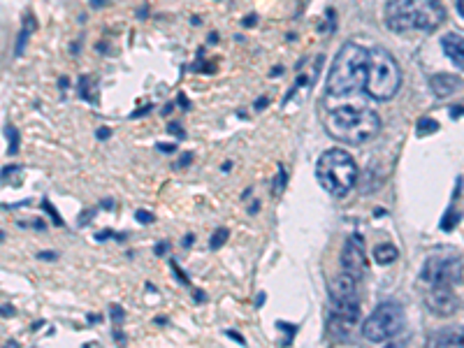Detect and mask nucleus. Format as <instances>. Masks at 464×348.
I'll use <instances>...</instances> for the list:
<instances>
[{"mask_svg": "<svg viewBox=\"0 0 464 348\" xmlns=\"http://www.w3.org/2000/svg\"><path fill=\"white\" fill-rule=\"evenodd\" d=\"M441 49L460 70H464V38L458 33H448L441 38Z\"/></svg>", "mask_w": 464, "mask_h": 348, "instance_id": "nucleus-11", "label": "nucleus"}, {"mask_svg": "<svg viewBox=\"0 0 464 348\" xmlns=\"http://www.w3.org/2000/svg\"><path fill=\"white\" fill-rule=\"evenodd\" d=\"M316 179L325 193L332 197H346L358 183V162L344 149H327L316 162Z\"/></svg>", "mask_w": 464, "mask_h": 348, "instance_id": "nucleus-4", "label": "nucleus"}, {"mask_svg": "<svg viewBox=\"0 0 464 348\" xmlns=\"http://www.w3.org/2000/svg\"><path fill=\"white\" fill-rule=\"evenodd\" d=\"M402 86V68L388 49L371 47L367 61V82L365 91L374 100H392Z\"/></svg>", "mask_w": 464, "mask_h": 348, "instance_id": "nucleus-5", "label": "nucleus"}, {"mask_svg": "<svg viewBox=\"0 0 464 348\" xmlns=\"http://www.w3.org/2000/svg\"><path fill=\"white\" fill-rule=\"evenodd\" d=\"M458 12H460V17L464 19V0H458Z\"/></svg>", "mask_w": 464, "mask_h": 348, "instance_id": "nucleus-22", "label": "nucleus"}, {"mask_svg": "<svg viewBox=\"0 0 464 348\" xmlns=\"http://www.w3.org/2000/svg\"><path fill=\"white\" fill-rule=\"evenodd\" d=\"M137 221H142V223H154V216L149 214V211H137Z\"/></svg>", "mask_w": 464, "mask_h": 348, "instance_id": "nucleus-19", "label": "nucleus"}, {"mask_svg": "<svg viewBox=\"0 0 464 348\" xmlns=\"http://www.w3.org/2000/svg\"><path fill=\"white\" fill-rule=\"evenodd\" d=\"M425 304H427V309H430L434 316L448 318V316H453L455 311H458V307H460V297H458V293H455V290H453V286H444V283H434V286H430V290H427Z\"/></svg>", "mask_w": 464, "mask_h": 348, "instance_id": "nucleus-10", "label": "nucleus"}, {"mask_svg": "<svg viewBox=\"0 0 464 348\" xmlns=\"http://www.w3.org/2000/svg\"><path fill=\"white\" fill-rule=\"evenodd\" d=\"M423 281L430 286L434 283H444V286H455L462 279V260L455 253H434L427 258L423 267Z\"/></svg>", "mask_w": 464, "mask_h": 348, "instance_id": "nucleus-8", "label": "nucleus"}, {"mask_svg": "<svg viewBox=\"0 0 464 348\" xmlns=\"http://www.w3.org/2000/svg\"><path fill=\"white\" fill-rule=\"evenodd\" d=\"M446 21V7L441 0H390L385 5V24L390 31H423L432 33Z\"/></svg>", "mask_w": 464, "mask_h": 348, "instance_id": "nucleus-2", "label": "nucleus"}, {"mask_svg": "<svg viewBox=\"0 0 464 348\" xmlns=\"http://www.w3.org/2000/svg\"><path fill=\"white\" fill-rule=\"evenodd\" d=\"M341 269L358 281L365 276L367 253H365V239H362L360 232L348 234V239L344 241V248H341Z\"/></svg>", "mask_w": 464, "mask_h": 348, "instance_id": "nucleus-9", "label": "nucleus"}, {"mask_svg": "<svg viewBox=\"0 0 464 348\" xmlns=\"http://www.w3.org/2000/svg\"><path fill=\"white\" fill-rule=\"evenodd\" d=\"M225 241H227V230H225V228H220V230L214 232V237H211V241H209V246L214 248V251H218V248L223 246Z\"/></svg>", "mask_w": 464, "mask_h": 348, "instance_id": "nucleus-16", "label": "nucleus"}, {"mask_svg": "<svg viewBox=\"0 0 464 348\" xmlns=\"http://www.w3.org/2000/svg\"><path fill=\"white\" fill-rule=\"evenodd\" d=\"M3 239H5V234H3V230H0V241H3Z\"/></svg>", "mask_w": 464, "mask_h": 348, "instance_id": "nucleus-24", "label": "nucleus"}, {"mask_svg": "<svg viewBox=\"0 0 464 348\" xmlns=\"http://www.w3.org/2000/svg\"><path fill=\"white\" fill-rule=\"evenodd\" d=\"M98 137H110V130H98Z\"/></svg>", "mask_w": 464, "mask_h": 348, "instance_id": "nucleus-23", "label": "nucleus"}, {"mask_svg": "<svg viewBox=\"0 0 464 348\" xmlns=\"http://www.w3.org/2000/svg\"><path fill=\"white\" fill-rule=\"evenodd\" d=\"M367 61H369V49L355 45V42H346L332 61L330 75H327L325 82L327 96L344 98L365 89Z\"/></svg>", "mask_w": 464, "mask_h": 348, "instance_id": "nucleus-3", "label": "nucleus"}, {"mask_svg": "<svg viewBox=\"0 0 464 348\" xmlns=\"http://www.w3.org/2000/svg\"><path fill=\"white\" fill-rule=\"evenodd\" d=\"M437 130H439V121H434L430 116L420 119L416 126V133L420 135V137H425V135H430V133H437Z\"/></svg>", "mask_w": 464, "mask_h": 348, "instance_id": "nucleus-15", "label": "nucleus"}, {"mask_svg": "<svg viewBox=\"0 0 464 348\" xmlns=\"http://www.w3.org/2000/svg\"><path fill=\"white\" fill-rule=\"evenodd\" d=\"M432 344L434 346H444V348H448V346H462L464 348V330L453 328V330L439 332V335H434Z\"/></svg>", "mask_w": 464, "mask_h": 348, "instance_id": "nucleus-13", "label": "nucleus"}, {"mask_svg": "<svg viewBox=\"0 0 464 348\" xmlns=\"http://www.w3.org/2000/svg\"><path fill=\"white\" fill-rule=\"evenodd\" d=\"M383 121L374 109L362 107V105H344V107L332 109L325 119V130L337 142L351 146H362L367 142L376 139L381 133Z\"/></svg>", "mask_w": 464, "mask_h": 348, "instance_id": "nucleus-1", "label": "nucleus"}, {"mask_svg": "<svg viewBox=\"0 0 464 348\" xmlns=\"http://www.w3.org/2000/svg\"><path fill=\"white\" fill-rule=\"evenodd\" d=\"M330 304H332V328H341L344 335L355 328L360 318V293L358 279L341 272L330 286Z\"/></svg>", "mask_w": 464, "mask_h": 348, "instance_id": "nucleus-6", "label": "nucleus"}, {"mask_svg": "<svg viewBox=\"0 0 464 348\" xmlns=\"http://www.w3.org/2000/svg\"><path fill=\"white\" fill-rule=\"evenodd\" d=\"M458 221H460L458 214H453V211H448L446 218H444V223H441V228H444V230H451L453 225H458Z\"/></svg>", "mask_w": 464, "mask_h": 348, "instance_id": "nucleus-17", "label": "nucleus"}, {"mask_svg": "<svg viewBox=\"0 0 464 348\" xmlns=\"http://www.w3.org/2000/svg\"><path fill=\"white\" fill-rule=\"evenodd\" d=\"M0 316H14V307H0Z\"/></svg>", "mask_w": 464, "mask_h": 348, "instance_id": "nucleus-21", "label": "nucleus"}, {"mask_svg": "<svg viewBox=\"0 0 464 348\" xmlns=\"http://www.w3.org/2000/svg\"><path fill=\"white\" fill-rule=\"evenodd\" d=\"M406 316L397 302H383L360 325L362 337L371 344H388L404 330Z\"/></svg>", "mask_w": 464, "mask_h": 348, "instance_id": "nucleus-7", "label": "nucleus"}, {"mask_svg": "<svg viewBox=\"0 0 464 348\" xmlns=\"http://www.w3.org/2000/svg\"><path fill=\"white\" fill-rule=\"evenodd\" d=\"M38 258H40V260H56L59 255H56L54 251H45V253H40Z\"/></svg>", "mask_w": 464, "mask_h": 348, "instance_id": "nucleus-20", "label": "nucleus"}, {"mask_svg": "<svg viewBox=\"0 0 464 348\" xmlns=\"http://www.w3.org/2000/svg\"><path fill=\"white\" fill-rule=\"evenodd\" d=\"M283 183H285V172H283V167H278V176H276V188H274V193H276V195H281V190H283Z\"/></svg>", "mask_w": 464, "mask_h": 348, "instance_id": "nucleus-18", "label": "nucleus"}, {"mask_svg": "<svg viewBox=\"0 0 464 348\" xmlns=\"http://www.w3.org/2000/svg\"><path fill=\"white\" fill-rule=\"evenodd\" d=\"M399 258V248L395 244H378L374 248V260L378 265H392Z\"/></svg>", "mask_w": 464, "mask_h": 348, "instance_id": "nucleus-14", "label": "nucleus"}, {"mask_svg": "<svg viewBox=\"0 0 464 348\" xmlns=\"http://www.w3.org/2000/svg\"><path fill=\"white\" fill-rule=\"evenodd\" d=\"M430 86H432V93L437 96V98H448V96H453L455 91L462 86V80H460V77H455V75H444V73H441V75L432 77Z\"/></svg>", "mask_w": 464, "mask_h": 348, "instance_id": "nucleus-12", "label": "nucleus"}]
</instances>
